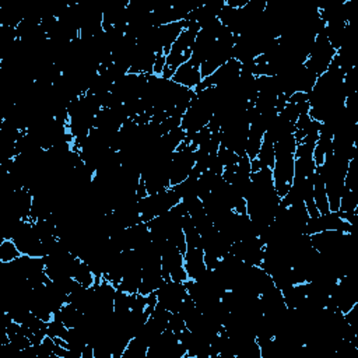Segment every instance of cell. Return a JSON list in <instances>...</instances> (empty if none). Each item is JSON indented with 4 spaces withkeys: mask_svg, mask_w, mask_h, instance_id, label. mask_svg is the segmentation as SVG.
Wrapping results in <instances>:
<instances>
[{
    "mask_svg": "<svg viewBox=\"0 0 358 358\" xmlns=\"http://www.w3.org/2000/svg\"><path fill=\"white\" fill-rule=\"evenodd\" d=\"M155 59H157V53L154 50L137 43L131 57L129 73L145 74V76L152 74Z\"/></svg>",
    "mask_w": 358,
    "mask_h": 358,
    "instance_id": "cell-10",
    "label": "cell"
},
{
    "mask_svg": "<svg viewBox=\"0 0 358 358\" xmlns=\"http://www.w3.org/2000/svg\"><path fill=\"white\" fill-rule=\"evenodd\" d=\"M229 253L248 266H260L264 255V243L259 236L235 241L231 243Z\"/></svg>",
    "mask_w": 358,
    "mask_h": 358,
    "instance_id": "cell-5",
    "label": "cell"
},
{
    "mask_svg": "<svg viewBox=\"0 0 358 358\" xmlns=\"http://www.w3.org/2000/svg\"><path fill=\"white\" fill-rule=\"evenodd\" d=\"M180 201L179 194L173 187L164 189L154 194H147L138 200V213L143 222H148L152 218L165 214Z\"/></svg>",
    "mask_w": 358,
    "mask_h": 358,
    "instance_id": "cell-2",
    "label": "cell"
},
{
    "mask_svg": "<svg viewBox=\"0 0 358 358\" xmlns=\"http://www.w3.org/2000/svg\"><path fill=\"white\" fill-rule=\"evenodd\" d=\"M67 327L59 320V319H52L50 322H48V327H46V334L52 338H66L67 334Z\"/></svg>",
    "mask_w": 358,
    "mask_h": 358,
    "instance_id": "cell-18",
    "label": "cell"
},
{
    "mask_svg": "<svg viewBox=\"0 0 358 358\" xmlns=\"http://www.w3.org/2000/svg\"><path fill=\"white\" fill-rule=\"evenodd\" d=\"M313 200L319 214H326L330 211L324 182L317 173H315V179H313Z\"/></svg>",
    "mask_w": 358,
    "mask_h": 358,
    "instance_id": "cell-14",
    "label": "cell"
},
{
    "mask_svg": "<svg viewBox=\"0 0 358 358\" xmlns=\"http://www.w3.org/2000/svg\"><path fill=\"white\" fill-rule=\"evenodd\" d=\"M148 351V345L138 337H131L122 358H145Z\"/></svg>",
    "mask_w": 358,
    "mask_h": 358,
    "instance_id": "cell-15",
    "label": "cell"
},
{
    "mask_svg": "<svg viewBox=\"0 0 358 358\" xmlns=\"http://www.w3.org/2000/svg\"><path fill=\"white\" fill-rule=\"evenodd\" d=\"M157 303L168 309L169 312H176L180 303L189 296L185 282H178L173 280H165L161 287L155 291Z\"/></svg>",
    "mask_w": 358,
    "mask_h": 358,
    "instance_id": "cell-6",
    "label": "cell"
},
{
    "mask_svg": "<svg viewBox=\"0 0 358 358\" xmlns=\"http://www.w3.org/2000/svg\"><path fill=\"white\" fill-rule=\"evenodd\" d=\"M196 150L192 144L183 143L173 154L171 159L169 185L176 186L186 180L196 165Z\"/></svg>",
    "mask_w": 358,
    "mask_h": 358,
    "instance_id": "cell-4",
    "label": "cell"
},
{
    "mask_svg": "<svg viewBox=\"0 0 358 358\" xmlns=\"http://www.w3.org/2000/svg\"><path fill=\"white\" fill-rule=\"evenodd\" d=\"M185 268L189 280H199L208 268L204 262V252L201 246L187 248L185 252Z\"/></svg>",
    "mask_w": 358,
    "mask_h": 358,
    "instance_id": "cell-11",
    "label": "cell"
},
{
    "mask_svg": "<svg viewBox=\"0 0 358 358\" xmlns=\"http://www.w3.org/2000/svg\"><path fill=\"white\" fill-rule=\"evenodd\" d=\"M294 162H295L294 155L275 157V162L271 172H273L274 189L280 197H284L292 185Z\"/></svg>",
    "mask_w": 358,
    "mask_h": 358,
    "instance_id": "cell-8",
    "label": "cell"
},
{
    "mask_svg": "<svg viewBox=\"0 0 358 358\" xmlns=\"http://www.w3.org/2000/svg\"><path fill=\"white\" fill-rule=\"evenodd\" d=\"M71 277L83 287L85 288H90L92 287L94 284L99 282L101 280H98L94 274V271L91 270V267L84 262L81 260L80 257L76 259V263L73 266V270H71Z\"/></svg>",
    "mask_w": 358,
    "mask_h": 358,
    "instance_id": "cell-13",
    "label": "cell"
},
{
    "mask_svg": "<svg viewBox=\"0 0 358 358\" xmlns=\"http://www.w3.org/2000/svg\"><path fill=\"white\" fill-rule=\"evenodd\" d=\"M55 319H59L67 329H73V327H78L80 323L84 320V313L74 306L70 302H66L55 315Z\"/></svg>",
    "mask_w": 358,
    "mask_h": 358,
    "instance_id": "cell-12",
    "label": "cell"
},
{
    "mask_svg": "<svg viewBox=\"0 0 358 358\" xmlns=\"http://www.w3.org/2000/svg\"><path fill=\"white\" fill-rule=\"evenodd\" d=\"M322 231H341L350 234L351 225L338 214V211H329L326 214H319L317 217H310L306 222V235H313Z\"/></svg>",
    "mask_w": 358,
    "mask_h": 358,
    "instance_id": "cell-7",
    "label": "cell"
},
{
    "mask_svg": "<svg viewBox=\"0 0 358 358\" xmlns=\"http://www.w3.org/2000/svg\"><path fill=\"white\" fill-rule=\"evenodd\" d=\"M199 31L200 27L196 22L185 20V29L180 32L179 38L175 41L166 55V66L161 74L162 77L172 78L175 70L187 60H190L193 45Z\"/></svg>",
    "mask_w": 358,
    "mask_h": 358,
    "instance_id": "cell-1",
    "label": "cell"
},
{
    "mask_svg": "<svg viewBox=\"0 0 358 358\" xmlns=\"http://www.w3.org/2000/svg\"><path fill=\"white\" fill-rule=\"evenodd\" d=\"M336 53L337 50L330 45L324 32H320L316 35L303 66L312 70L319 77L329 69Z\"/></svg>",
    "mask_w": 358,
    "mask_h": 358,
    "instance_id": "cell-3",
    "label": "cell"
},
{
    "mask_svg": "<svg viewBox=\"0 0 358 358\" xmlns=\"http://www.w3.org/2000/svg\"><path fill=\"white\" fill-rule=\"evenodd\" d=\"M21 256V252L18 250L17 245L10 238H1L0 241V262L1 263H10Z\"/></svg>",
    "mask_w": 358,
    "mask_h": 358,
    "instance_id": "cell-17",
    "label": "cell"
},
{
    "mask_svg": "<svg viewBox=\"0 0 358 358\" xmlns=\"http://www.w3.org/2000/svg\"><path fill=\"white\" fill-rule=\"evenodd\" d=\"M171 80H173L176 84H179L182 87L196 90L203 80L201 71H200V64L192 59L187 60L186 63H183L182 66H179L175 70Z\"/></svg>",
    "mask_w": 358,
    "mask_h": 358,
    "instance_id": "cell-9",
    "label": "cell"
},
{
    "mask_svg": "<svg viewBox=\"0 0 358 358\" xmlns=\"http://www.w3.org/2000/svg\"><path fill=\"white\" fill-rule=\"evenodd\" d=\"M260 164L263 166H267V168H271L274 166V162H275V154H274V143L270 141L268 138L263 137V141H262V145H260V150H259V154L256 157Z\"/></svg>",
    "mask_w": 358,
    "mask_h": 358,
    "instance_id": "cell-16",
    "label": "cell"
}]
</instances>
